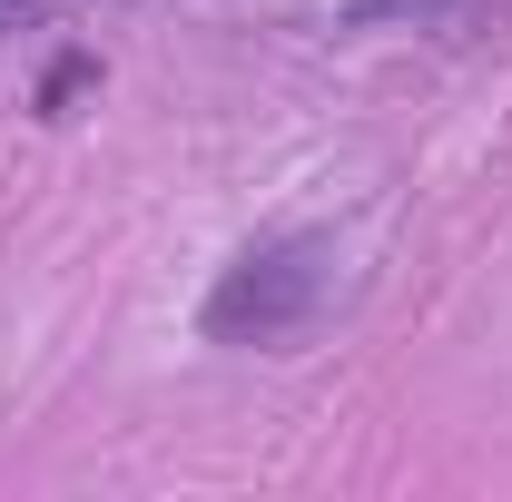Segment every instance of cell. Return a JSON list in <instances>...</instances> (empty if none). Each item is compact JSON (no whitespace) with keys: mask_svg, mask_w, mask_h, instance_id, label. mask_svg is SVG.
Wrapping results in <instances>:
<instances>
[{"mask_svg":"<svg viewBox=\"0 0 512 502\" xmlns=\"http://www.w3.org/2000/svg\"><path fill=\"white\" fill-rule=\"evenodd\" d=\"M463 0H345V20L355 30H384V20H453Z\"/></svg>","mask_w":512,"mask_h":502,"instance_id":"cell-3","label":"cell"},{"mask_svg":"<svg viewBox=\"0 0 512 502\" xmlns=\"http://www.w3.org/2000/svg\"><path fill=\"white\" fill-rule=\"evenodd\" d=\"M89 79H99V60H89V50H60V60L40 69V119H69V99H79Z\"/></svg>","mask_w":512,"mask_h":502,"instance_id":"cell-2","label":"cell"},{"mask_svg":"<svg viewBox=\"0 0 512 502\" xmlns=\"http://www.w3.org/2000/svg\"><path fill=\"white\" fill-rule=\"evenodd\" d=\"M335 306V237L325 227H266L217 266L207 306H197V335L207 345H266L286 355L296 335H316V315Z\"/></svg>","mask_w":512,"mask_h":502,"instance_id":"cell-1","label":"cell"},{"mask_svg":"<svg viewBox=\"0 0 512 502\" xmlns=\"http://www.w3.org/2000/svg\"><path fill=\"white\" fill-rule=\"evenodd\" d=\"M20 20H30V0H0V40H10V30H20Z\"/></svg>","mask_w":512,"mask_h":502,"instance_id":"cell-4","label":"cell"}]
</instances>
